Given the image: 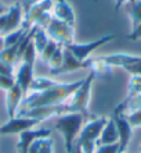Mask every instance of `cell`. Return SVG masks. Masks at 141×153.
I'll return each mask as SVG.
<instances>
[{"instance_id":"4","label":"cell","mask_w":141,"mask_h":153,"mask_svg":"<svg viewBox=\"0 0 141 153\" xmlns=\"http://www.w3.org/2000/svg\"><path fill=\"white\" fill-rule=\"evenodd\" d=\"M53 7H54L53 0H39L37 3L31 6L25 11L22 28L29 29L33 25H37L39 28H46L53 18V16L50 14V10H53Z\"/></svg>"},{"instance_id":"24","label":"cell","mask_w":141,"mask_h":153,"mask_svg":"<svg viewBox=\"0 0 141 153\" xmlns=\"http://www.w3.org/2000/svg\"><path fill=\"white\" fill-rule=\"evenodd\" d=\"M141 93V76L140 75H132L127 85V96L126 97H133L136 95Z\"/></svg>"},{"instance_id":"2","label":"cell","mask_w":141,"mask_h":153,"mask_svg":"<svg viewBox=\"0 0 141 153\" xmlns=\"http://www.w3.org/2000/svg\"><path fill=\"white\" fill-rule=\"evenodd\" d=\"M83 121H85V116H82L80 113H65L57 117L54 127L64 138L66 153L72 152L73 145L76 142L75 139L76 137H79V132L83 127Z\"/></svg>"},{"instance_id":"11","label":"cell","mask_w":141,"mask_h":153,"mask_svg":"<svg viewBox=\"0 0 141 153\" xmlns=\"http://www.w3.org/2000/svg\"><path fill=\"white\" fill-rule=\"evenodd\" d=\"M115 125L118 129V135H119V153H125V150L127 149L133 134V127L130 125V123L126 118V114H121V113H113L112 116Z\"/></svg>"},{"instance_id":"14","label":"cell","mask_w":141,"mask_h":153,"mask_svg":"<svg viewBox=\"0 0 141 153\" xmlns=\"http://www.w3.org/2000/svg\"><path fill=\"white\" fill-rule=\"evenodd\" d=\"M22 99H24L22 89L15 82L14 86L6 92V110H7L8 118H12L17 116V111H18V107H20V103Z\"/></svg>"},{"instance_id":"5","label":"cell","mask_w":141,"mask_h":153,"mask_svg":"<svg viewBox=\"0 0 141 153\" xmlns=\"http://www.w3.org/2000/svg\"><path fill=\"white\" fill-rule=\"evenodd\" d=\"M96 79L93 73L83 78V82L79 88L72 93V96L69 97L71 100L68 103L69 113H80L82 116H87V105L90 100V92H91V85L93 81Z\"/></svg>"},{"instance_id":"15","label":"cell","mask_w":141,"mask_h":153,"mask_svg":"<svg viewBox=\"0 0 141 153\" xmlns=\"http://www.w3.org/2000/svg\"><path fill=\"white\" fill-rule=\"evenodd\" d=\"M33 65L31 64H26V63H22L20 65V68L17 71V75H15V82L21 86L22 89V93H24V97L28 95L29 92V86L32 84L33 81Z\"/></svg>"},{"instance_id":"33","label":"cell","mask_w":141,"mask_h":153,"mask_svg":"<svg viewBox=\"0 0 141 153\" xmlns=\"http://www.w3.org/2000/svg\"><path fill=\"white\" fill-rule=\"evenodd\" d=\"M127 1H130V0H115V10H119V8L125 3H127Z\"/></svg>"},{"instance_id":"10","label":"cell","mask_w":141,"mask_h":153,"mask_svg":"<svg viewBox=\"0 0 141 153\" xmlns=\"http://www.w3.org/2000/svg\"><path fill=\"white\" fill-rule=\"evenodd\" d=\"M40 121L36 118L25 116H15L12 118H8L6 124L0 125V135H11V134H21L24 131L35 128Z\"/></svg>"},{"instance_id":"22","label":"cell","mask_w":141,"mask_h":153,"mask_svg":"<svg viewBox=\"0 0 141 153\" xmlns=\"http://www.w3.org/2000/svg\"><path fill=\"white\" fill-rule=\"evenodd\" d=\"M48 40H50V38H48L47 32H46L45 28H37V31L35 32V35H33V45H35V48H36L37 53H40L43 49H45V46L48 43Z\"/></svg>"},{"instance_id":"36","label":"cell","mask_w":141,"mask_h":153,"mask_svg":"<svg viewBox=\"0 0 141 153\" xmlns=\"http://www.w3.org/2000/svg\"><path fill=\"white\" fill-rule=\"evenodd\" d=\"M4 13H6V8L3 7V4L0 3V16H1V14H4Z\"/></svg>"},{"instance_id":"1","label":"cell","mask_w":141,"mask_h":153,"mask_svg":"<svg viewBox=\"0 0 141 153\" xmlns=\"http://www.w3.org/2000/svg\"><path fill=\"white\" fill-rule=\"evenodd\" d=\"M83 79L75 81V82H57L53 88L42 91V92H31L21 100L17 116L28 111L35 107H43V106H56L62 105L66 99L72 96V93L82 85Z\"/></svg>"},{"instance_id":"13","label":"cell","mask_w":141,"mask_h":153,"mask_svg":"<svg viewBox=\"0 0 141 153\" xmlns=\"http://www.w3.org/2000/svg\"><path fill=\"white\" fill-rule=\"evenodd\" d=\"M89 60L86 61H79L76 57L73 56L72 53L69 52L68 49L64 46V59H62V64L57 71L53 73V75H58V74H65V73H71V71H76V70H83V68H89Z\"/></svg>"},{"instance_id":"27","label":"cell","mask_w":141,"mask_h":153,"mask_svg":"<svg viewBox=\"0 0 141 153\" xmlns=\"http://www.w3.org/2000/svg\"><path fill=\"white\" fill-rule=\"evenodd\" d=\"M126 118L133 128H141V109L126 114Z\"/></svg>"},{"instance_id":"16","label":"cell","mask_w":141,"mask_h":153,"mask_svg":"<svg viewBox=\"0 0 141 153\" xmlns=\"http://www.w3.org/2000/svg\"><path fill=\"white\" fill-rule=\"evenodd\" d=\"M119 142V135H118V129L115 125L113 118H108L105 123L104 128L100 134V138L97 141V145H111V143H118Z\"/></svg>"},{"instance_id":"9","label":"cell","mask_w":141,"mask_h":153,"mask_svg":"<svg viewBox=\"0 0 141 153\" xmlns=\"http://www.w3.org/2000/svg\"><path fill=\"white\" fill-rule=\"evenodd\" d=\"M21 17H22V7L17 1L6 10L4 14L0 16V36L15 31L21 25Z\"/></svg>"},{"instance_id":"6","label":"cell","mask_w":141,"mask_h":153,"mask_svg":"<svg viewBox=\"0 0 141 153\" xmlns=\"http://www.w3.org/2000/svg\"><path fill=\"white\" fill-rule=\"evenodd\" d=\"M96 60L105 63L109 67H121L132 75L141 76V56L127 54V53H118V54L96 57Z\"/></svg>"},{"instance_id":"7","label":"cell","mask_w":141,"mask_h":153,"mask_svg":"<svg viewBox=\"0 0 141 153\" xmlns=\"http://www.w3.org/2000/svg\"><path fill=\"white\" fill-rule=\"evenodd\" d=\"M45 29L47 32L48 38L54 40V42H57L58 45L66 46V45H71L75 42L73 40V27L56 18L54 16H53V18L50 20L48 25Z\"/></svg>"},{"instance_id":"26","label":"cell","mask_w":141,"mask_h":153,"mask_svg":"<svg viewBox=\"0 0 141 153\" xmlns=\"http://www.w3.org/2000/svg\"><path fill=\"white\" fill-rule=\"evenodd\" d=\"M57 46H58V43H57V42H54V40L50 39V40H48V43L45 46V49H43V50H42V52L39 53V54H40V59H42L43 61H45V63H47V61L50 60L51 54H53L54 52H56Z\"/></svg>"},{"instance_id":"30","label":"cell","mask_w":141,"mask_h":153,"mask_svg":"<svg viewBox=\"0 0 141 153\" xmlns=\"http://www.w3.org/2000/svg\"><path fill=\"white\" fill-rule=\"evenodd\" d=\"M12 70H14V67L11 64H7V63L0 60V75L12 76Z\"/></svg>"},{"instance_id":"34","label":"cell","mask_w":141,"mask_h":153,"mask_svg":"<svg viewBox=\"0 0 141 153\" xmlns=\"http://www.w3.org/2000/svg\"><path fill=\"white\" fill-rule=\"evenodd\" d=\"M71 153H83V152H82L80 146L77 145L76 142H75V145H73V149H72V152H71Z\"/></svg>"},{"instance_id":"35","label":"cell","mask_w":141,"mask_h":153,"mask_svg":"<svg viewBox=\"0 0 141 153\" xmlns=\"http://www.w3.org/2000/svg\"><path fill=\"white\" fill-rule=\"evenodd\" d=\"M4 49V40H3V36H0V52Z\"/></svg>"},{"instance_id":"20","label":"cell","mask_w":141,"mask_h":153,"mask_svg":"<svg viewBox=\"0 0 141 153\" xmlns=\"http://www.w3.org/2000/svg\"><path fill=\"white\" fill-rule=\"evenodd\" d=\"M129 14L132 18L133 29L141 24V0H130L129 1Z\"/></svg>"},{"instance_id":"21","label":"cell","mask_w":141,"mask_h":153,"mask_svg":"<svg viewBox=\"0 0 141 153\" xmlns=\"http://www.w3.org/2000/svg\"><path fill=\"white\" fill-rule=\"evenodd\" d=\"M62 59H64V46L62 45H58L56 49V52L51 54V57H50V60L47 61L48 67H50V73H54V71H57V70L61 67V64H62Z\"/></svg>"},{"instance_id":"3","label":"cell","mask_w":141,"mask_h":153,"mask_svg":"<svg viewBox=\"0 0 141 153\" xmlns=\"http://www.w3.org/2000/svg\"><path fill=\"white\" fill-rule=\"evenodd\" d=\"M107 117H96L83 125L79 132L76 143L80 146L83 153H94L97 146V141L100 138V134L104 128L105 123H107Z\"/></svg>"},{"instance_id":"8","label":"cell","mask_w":141,"mask_h":153,"mask_svg":"<svg viewBox=\"0 0 141 153\" xmlns=\"http://www.w3.org/2000/svg\"><path fill=\"white\" fill-rule=\"evenodd\" d=\"M112 39H115V35H105V36L100 38V39L93 40V42H87V43H76V42H73L71 45H66L65 48L68 49L79 61H86L91 53L96 52L97 49L101 48V46H104L105 43L111 42Z\"/></svg>"},{"instance_id":"29","label":"cell","mask_w":141,"mask_h":153,"mask_svg":"<svg viewBox=\"0 0 141 153\" xmlns=\"http://www.w3.org/2000/svg\"><path fill=\"white\" fill-rule=\"evenodd\" d=\"M15 84V79L12 76H7V75H0V89L7 92L8 89H11Z\"/></svg>"},{"instance_id":"28","label":"cell","mask_w":141,"mask_h":153,"mask_svg":"<svg viewBox=\"0 0 141 153\" xmlns=\"http://www.w3.org/2000/svg\"><path fill=\"white\" fill-rule=\"evenodd\" d=\"M94 153H119V143H111V145H97Z\"/></svg>"},{"instance_id":"17","label":"cell","mask_w":141,"mask_h":153,"mask_svg":"<svg viewBox=\"0 0 141 153\" xmlns=\"http://www.w3.org/2000/svg\"><path fill=\"white\" fill-rule=\"evenodd\" d=\"M53 10H54V17L56 18L64 21L71 27L75 25V13H73L72 7L69 6V3H66V0H57Z\"/></svg>"},{"instance_id":"25","label":"cell","mask_w":141,"mask_h":153,"mask_svg":"<svg viewBox=\"0 0 141 153\" xmlns=\"http://www.w3.org/2000/svg\"><path fill=\"white\" fill-rule=\"evenodd\" d=\"M36 56H37V50H36V48H35L33 42H31V43L26 46V49L24 50L21 63H26V64L33 65L35 64V60H36Z\"/></svg>"},{"instance_id":"31","label":"cell","mask_w":141,"mask_h":153,"mask_svg":"<svg viewBox=\"0 0 141 153\" xmlns=\"http://www.w3.org/2000/svg\"><path fill=\"white\" fill-rule=\"evenodd\" d=\"M129 39L130 40H140L141 39V24L137 25V27L132 31V33L129 35Z\"/></svg>"},{"instance_id":"32","label":"cell","mask_w":141,"mask_h":153,"mask_svg":"<svg viewBox=\"0 0 141 153\" xmlns=\"http://www.w3.org/2000/svg\"><path fill=\"white\" fill-rule=\"evenodd\" d=\"M39 0H24V8H25V11L28 10L31 6H33L35 3H37Z\"/></svg>"},{"instance_id":"23","label":"cell","mask_w":141,"mask_h":153,"mask_svg":"<svg viewBox=\"0 0 141 153\" xmlns=\"http://www.w3.org/2000/svg\"><path fill=\"white\" fill-rule=\"evenodd\" d=\"M28 29H24L22 27L15 31H12V32L7 33V35H4L3 36V40H4V48H8V46H12V45L18 43L21 40V38L24 36V33L26 32Z\"/></svg>"},{"instance_id":"18","label":"cell","mask_w":141,"mask_h":153,"mask_svg":"<svg viewBox=\"0 0 141 153\" xmlns=\"http://www.w3.org/2000/svg\"><path fill=\"white\" fill-rule=\"evenodd\" d=\"M28 153H53V141L50 137L36 139L29 146Z\"/></svg>"},{"instance_id":"12","label":"cell","mask_w":141,"mask_h":153,"mask_svg":"<svg viewBox=\"0 0 141 153\" xmlns=\"http://www.w3.org/2000/svg\"><path fill=\"white\" fill-rule=\"evenodd\" d=\"M51 131L47 128L42 129H28L24 132L18 134V142H17V153H28L29 146L32 145L36 139L40 138H48Z\"/></svg>"},{"instance_id":"19","label":"cell","mask_w":141,"mask_h":153,"mask_svg":"<svg viewBox=\"0 0 141 153\" xmlns=\"http://www.w3.org/2000/svg\"><path fill=\"white\" fill-rule=\"evenodd\" d=\"M54 85H57V82L54 79H51V78H47V76H35L31 86H29V91L31 92H42V91L53 88Z\"/></svg>"}]
</instances>
